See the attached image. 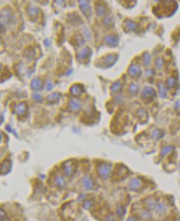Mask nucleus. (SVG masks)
<instances>
[{
  "label": "nucleus",
  "instance_id": "f257e3e1",
  "mask_svg": "<svg viewBox=\"0 0 180 221\" xmlns=\"http://www.w3.org/2000/svg\"><path fill=\"white\" fill-rule=\"evenodd\" d=\"M98 171L100 177H103V178H107L111 171V166L107 163H102L99 165V166L98 168Z\"/></svg>",
  "mask_w": 180,
  "mask_h": 221
},
{
  "label": "nucleus",
  "instance_id": "f03ea898",
  "mask_svg": "<svg viewBox=\"0 0 180 221\" xmlns=\"http://www.w3.org/2000/svg\"><path fill=\"white\" fill-rule=\"evenodd\" d=\"M141 186H142V182L139 178L132 179L130 181L129 187L132 191H138L141 188Z\"/></svg>",
  "mask_w": 180,
  "mask_h": 221
},
{
  "label": "nucleus",
  "instance_id": "7ed1b4c3",
  "mask_svg": "<svg viewBox=\"0 0 180 221\" xmlns=\"http://www.w3.org/2000/svg\"><path fill=\"white\" fill-rule=\"evenodd\" d=\"M155 95V91L151 87H145L142 90V97L145 99L151 98Z\"/></svg>",
  "mask_w": 180,
  "mask_h": 221
},
{
  "label": "nucleus",
  "instance_id": "20e7f679",
  "mask_svg": "<svg viewBox=\"0 0 180 221\" xmlns=\"http://www.w3.org/2000/svg\"><path fill=\"white\" fill-rule=\"evenodd\" d=\"M74 168L72 162H68L64 165V171L66 174V176H68V177L72 175L73 172H74Z\"/></svg>",
  "mask_w": 180,
  "mask_h": 221
},
{
  "label": "nucleus",
  "instance_id": "39448f33",
  "mask_svg": "<svg viewBox=\"0 0 180 221\" xmlns=\"http://www.w3.org/2000/svg\"><path fill=\"white\" fill-rule=\"evenodd\" d=\"M141 73V69L139 65H132L129 69V74L131 76H137Z\"/></svg>",
  "mask_w": 180,
  "mask_h": 221
},
{
  "label": "nucleus",
  "instance_id": "423d86ee",
  "mask_svg": "<svg viewBox=\"0 0 180 221\" xmlns=\"http://www.w3.org/2000/svg\"><path fill=\"white\" fill-rule=\"evenodd\" d=\"M156 205H157V203H156V201L154 198H149L145 202V206L147 207V209H149V210L155 209Z\"/></svg>",
  "mask_w": 180,
  "mask_h": 221
},
{
  "label": "nucleus",
  "instance_id": "0eeeda50",
  "mask_svg": "<svg viewBox=\"0 0 180 221\" xmlns=\"http://www.w3.org/2000/svg\"><path fill=\"white\" fill-rule=\"evenodd\" d=\"M166 210H167V207H166V206L164 203H162V202L157 203L156 207H155V210H156L157 213H159V214L165 213L166 211Z\"/></svg>",
  "mask_w": 180,
  "mask_h": 221
},
{
  "label": "nucleus",
  "instance_id": "6e6552de",
  "mask_svg": "<svg viewBox=\"0 0 180 221\" xmlns=\"http://www.w3.org/2000/svg\"><path fill=\"white\" fill-rule=\"evenodd\" d=\"M106 40H107V42L112 46H116L118 42V37L116 36H108L106 37Z\"/></svg>",
  "mask_w": 180,
  "mask_h": 221
},
{
  "label": "nucleus",
  "instance_id": "1a4fd4ad",
  "mask_svg": "<svg viewBox=\"0 0 180 221\" xmlns=\"http://www.w3.org/2000/svg\"><path fill=\"white\" fill-rule=\"evenodd\" d=\"M83 183H84V185L85 186V188H87V189H92L94 187V183H93L92 180L89 178L88 177H85L84 178Z\"/></svg>",
  "mask_w": 180,
  "mask_h": 221
},
{
  "label": "nucleus",
  "instance_id": "9d476101",
  "mask_svg": "<svg viewBox=\"0 0 180 221\" xmlns=\"http://www.w3.org/2000/svg\"><path fill=\"white\" fill-rule=\"evenodd\" d=\"M163 136H164V133L161 130H159V129H155L152 133V137L155 138V139H159Z\"/></svg>",
  "mask_w": 180,
  "mask_h": 221
},
{
  "label": "nucleus",
  "instance_id": "9b49d317",
  "mask_svg": "<svg viewBox=\"0 0 180 221\" xmlns=\"http://www.w3.org/2000/svg\"><path fill=\"white\" fill-rule=\"evenodd\" d=\"M31 87L34 90H39L41 87V81L39 79H35L33 80L32 83H31Z\"/></svg>",
  "mask_w": 180,
  "mask_h": 221
},
{
  "label": "nucleus",
  "instance_id": "f8f14e48",
  "mask_svg": "<svg viewBox=\"0 0 180 221\" xmlns=\"http://www.w3.org/2000/svg\"><path fill=\"white\" fill-rule=\"evenodd\" d=\"M126 28L127 30H135L137 28V24L131 21L126 22Z\"/></svg>",
  "mask_w": 180,
  "mask_h": 221
},
{
  "label": "nucleus",
  "instance_id": "ddd939ff",
  "mask_svg": "<svg viewBox=\"0 0 180 221\" xmlns=\"http://www.w3.org/2000/svg\"><path fill=\"white\" fill-rule=\"evenodd\" d=\"M173 150V147H165V148H164L162 151H161V156H165L167 155L168 153H169V152H171Z\"/></svg>",
  "mask_w": 180,
  "mask_h": 221
},
{
  "label": "nucleus",
  "instance_id": "4468645a",
  "mask_svg": "<svg viewBox=\"0 0 180 221\" xmlns=\"http://www.w3.org/2000/svg\"><path fill=\"white\" fill-rule=\"evenodd\" d=\"M81 92H82V90L79 89V86H74L71 88V93H73L74 95H79Z\"/></svg>",
  "mask_w": 180,
  "mask_h": 221
},
{
  "label": "nucleus",
  "instance_id": "2eb2a0df",
  "mask_svg": "<svg viewBox=\"0 0 180 221\" xmlns=\"http://www.w3.org/2000/svg\"><path fill=\"white\" fill-rule=\"evenodd\" d=\"M121 88H122V84L120 82H116L112 86V90L114 92H116V91H119L121 90Z\"/></svg>",
  "mask_w": 180,
  "mask_h": 221
},
{
  "label": "nucleus",
  "instance_id": "dca6fc26",
  "mask_svg": "<svg viewBox=\"0 0 180 221\" xmlns=\"http://www.w3.org/2000/svg\"><path fill=\"white\" fill-rule=\"evenodd\" d=\"M159 94L161 97H165L166 95V90L165 88V86L163 84H159Z\"/></svg>",
  "mask_w": 180,
  "mask_h": 221
},
{
  "label": "nucleus",
  "instance_id": "f3484780",
  "mask_svg": "<svg viewBox=\"0 0 180 221\" xmlns=\"http://www.w3.org/2000/svg\"><path fill=\"white\" fill-rule=\"evenodd\" d=\"M167 85L169 87H174L176 85V80L173 77H170L167 81Z\"/></svg>",
  "mask_w": 180,
  "mask_h": 221
},
{
  "label": "nucleus",
  "instance_id": "a211bd4d",
  "mask_svg": "<svg viewBox=\"0 0 180 221\" xmlns=\"http://www.w3.org/2000/svg\"><path fill=\"white\" fill-rule=\"evenodd\" d=\"M89 53H90V51L88 50V48H86V49H84V50L81 51V53L79 54V58L82 59V58H84V57H88V55Z\"/></svg>",
  "mask_w": 180,
  "mask_h": 221
},
{
  "label": "nucleus",
  "instance_id": "6ab92c4d",
  "mask_svg": "<svg viewBox=\"0 0 180 221\" xmlns=\"http://www.w3.org/2000/svg\"><path fill=\"white\" fill-rule=\"evenodd\" d=\"M137 91H138V86L135 84H131L130 86V92L135 94H137Z\"/></svg>",
  "mask_w": 180,
  "mask_h": 221
},
{
  "label": "nucleus",
  "instance_id": "aec40b11",
  "mask_svg": "<svg viewBox=\"0 0 180 221\" xmlns=\"http://www.w3.org/2000/svg\"><path fill=\"white\" fill-rule=\"evenodd\" d=\"M116 212H117L119 216H123L125 214V208L122 206H119L116 209Z\"/></svg>",
  "mask_w": 180,
  "mask_h": 221
},
{
  "label": "nucleus",
  "instance_id": "412c9836",
  "mask_svg": "<svg viewBox=\"0 0 180 221\" xmlns=\"http://www.w3.org/2000/svg\"><path fill=\"white\" fill-rule=\"evenodd\" d=\"M56 183L58 185H60V186L63 185L64 184H65V182H64V179L62 178L61 177H57L56 178Z\"/></svg>",
  "mask_w": 180,
  "mask_h": 221
},
{
  "label": "nucleus",
  "instance_id": "4be33fe9",
  "mask_svg": "<svg viewBox=\"0 0 180 221\" xmlns=\"http://www.w3.org/2000/svg\"><path fill=\"white\" fill-rule=\"evenodd\" d=\"M150 61H151V57L149 56V55H145L144 56V64L145 65H149L150 63Z\"/></svg>",
  "mask_w": 180,
  "mask_h": 221
},
{
  "label": "nucleus",
  "instance_id": "5701e85b",
  "mask_svg": "<svg viewBox=\"0 0 180 221\" xmlns=\"http://www.w3.org/2000/svg\"><path fill=\"white\" fill-rule=\"evenodd\" d=\"M70 105H71V108H72L73 109H78L79 108V106H80L79 104H76L74 101H71Z\"/></svg>",
  "mask_w": 180,
  "mask_h": 221
},
{
  "label": "nucleus",
  "instance_id": "b1692460",
  "mask_svg": "<svg viewBox=\"0 0 180 221\" xmlns=\"http://www.w3.org/2000/svg\"><path fill=\"white\" fill-rule=\"evenodd\" d=\"M156 65H157L158 68H162V66H163V61H162L161 58H158V59H157Z\"/></svg>",
  "mask_w": 180,
  "mask_h": 221
},
{
  "label": "nucleus",
  "instance_id": "393cba45",
  "mask_svg": "<svg viewBox=\"0 0 180 221\" xmlns=\"http://www.w3.org/2000/svg\"><path fill=\"white\" fill-rule=\"evenodd\" d=\"M92 206V202L91 201H86L85 203H84V207L86 208V209H89L90 207Z\"/></svg>",
  "mask_w": 180,
  "mask_h": 221
},
{
  "label": "nucleus",
  "instance_id": "a878e982",
  "mask_svg": "<svg viewBox=\"0 0 180 221\" xmlns=\"http://www.w3.org/2000/svg\"><path fill=\"white\" fill-rule=\"evenodd\" d=\"M25 111H26L25 107L22 108V104H21V105H20V108H18V114H22V113H24Z\"/></svg>",
  "mask_w": 180,
  "mask_h": 221
},
{
  "label": "nucleus",
  "instance_id": "bb28decb",
  "mask_svg": "<svg viewBox=\"0 0 180 221\" xmlns=\"http://www.w3.org/2000/svg\"><path fill=\"white\" fill-rule=\"evenodd\" d=\"M126 221H138V220H137V217H135V216H130V217H129L127 219Z\"/></svg>",
  "mask_w": 180,
  "mask_h": 221
},
{
  "label": "nucleus",
  "instance_id": "cd10ccee",
  "mask_svg": "<svg viewBox=\"0 0 180 221\" xmlns=\"http://www.w3.org/2000/svg\"><path fill=\"white\" fill-rule=\"evenodd\" d=\"M105 221H113V219H112V216L111 215V214H109L107 216V218H106V220Z\"/></svg>",
  "mask_w": 180,
  "mask_h": 221
},
{
  "label": "nucleus",
  "instance_id": "c85d7f7f",
  "mask_svg": "<svg viewBox=\"0 0 180 221\" xmlns=\"http://www.w3.org/2000/svg\"><path fill=\"white\" fill-rule=\"evenodd\" d=\"M147 214H149L147 212H145V213H143V214H142V216H144V217H145V218H149V217H151V215H147Z\"/></svg>",
  "mask_w": 180,
  "mask_h": 221
},
{
  "label": "nucleus",
  "instance_id": "c756f323",
  "mask_svg": "<svg viewBox=\"0 0 180 221\" xmlns=\"http://www.w3.org/2000/svg\"><path fill=\"white\" fill-rule=\"evenodd\" d=\"M179 169H180V163H179Z\"/></svg>",
  "mask_w": 180,
  "mask_h": 221
},
{
  "label": "nucleus",
  "instance_id": "7c9ffc66",
  "mask_svg": "<svg viewBox=\"0 0 180 221\" xmlns=\"http://www.w3.org/2000/svg\"><path fill=\"white\" fill-rule=\"evenodd\" d=\"M179 118H180V114H179Z\"/></svg>",
  "mask_w": 180,
  "mask_h": 221
}]
</instances>
